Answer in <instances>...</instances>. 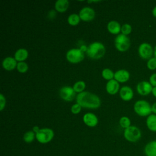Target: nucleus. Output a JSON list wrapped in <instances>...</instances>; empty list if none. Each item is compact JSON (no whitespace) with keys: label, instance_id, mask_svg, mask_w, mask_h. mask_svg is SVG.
I'll use <instances>...</instances> for the list:
<instances>
[{"label":"nucleus","instance_id":"nucleus-5","mask_svg":"<svg viewBox=\"0 0 156 156\" xmlns=\"http://www.w3.org/2000/svg\"><path fill=\"white\" fill-rule=\"evenodd\" d=\"M115 46L119 51H126L130 46V38L122 34H118L115 39Z\"/></svg>","mask_w":156,"mask_h":156},{"label":"nucleus","instance_id":"nucleus-13","mask_svg":"<svg viewBox=\"0 0 156 156\" xmlns=\"http://www.w3.org/2000/svg\"><path fill=\"white\" fill-rule=\"evenodd\" d=\"M114 78L118 82L124 83L127 82L130 78V73L126 69H119L115 73Z\"/></svg>","mask_w":156,"mask_h":156},{"label":"nucleus","instance_id":"nucleus-35","mask_svg":"<svg viewBox=\"0 0 156 156\" xmlns=\"http://www.w3.org/2000/svg\"><path fill=\"white\" fill-rule=\"evenodd\" d=\"M152 13L153 16L156 18V5L153 8V9L152 10Z\"/></svg>","mask_w":156,"mask_h":156},{"label":"nucleus","instance_id":"nucleus-33","mask_svg":"<svg viewBox=\"0 0 156 156\" xmlns=\"http://www.w3.org/2000/svg\"><path fill=\"white\" fill-rule=\"evenodd\" d=\"M152 112L153 114L156 115V102L152 105Z\"/></svg>","mask_w":156,"mask_h":156},{"label":"nucleus","instance_id":"nucleus-36","mask_svg":"<svg viewBox=\"0 0 156 156\" xmlns=\"http://www.w3.org/2000/svg\"><path fill=\"white\" fill-rule=\"evenodd\" d=\"M40 129H39V127H38V126H34V128H33V131L36 133L37 132L39 131Z\"/></svg>","mask_w":156,"mask_h":156},{"label":"nucleus","instance_id":"nucleus-12","mask_svg":"<svg viewBox=\"0 0 156 156\" xmlns=\"http://www.w3.org/2000/svg\"><path fill=\"white\" fill-rule=\"evenodd\" d=\"M119 96L123 101H130L133 97V90L129 86H123L119 90Z\"/></svg>","mask_w":156,"mask_h":156},{"label":"nucleus","instance_id":"nucleus-4","mask_svg":"<svg viewBox=\"0 0 156 156\" xmlns=\"http://www.w3.org/2000/svg\"><path fill=\"white\" fill-rule=\"evenodd\" d=\"M124 136L126 140L130 142H136L141 137V132L140 129L135 126H130L124 129Z\"/></svg>","mask_w":156,"mask_h":156},{"label":"nucleus","instance_id":"nucleus-24","mask_svg":"<svg viewBox=\"0 0 156 156\" xmlns=\"http://www.w3.org/2000/svg\"><path fill=\"white\" fill-rule=\"evenodd\" d=\"M115 73L113 72V71L109 68H104L102 71V76L103 78H104L105 80H110L112 79H113Z\"/></svg>","mask_w":156,"mask_h":156},{"label":"nucleus","instance_id":"nucleus-37","mask_svg":"<svg viewBox=\"0 0 156 156\" xmlns=\"http://www.w3.org/2000/svg\"><path fill=\"white\" fill-rule=\"evenodd\" d=\"M154 57L156 58V45L154 48Z\"/></svg>","mask_w":156,"mask_h":156},{"label":"nucleus","instance_id":"nucleus-19","mask_svg":"<svg viewBox=\"0 0 156 156\" xmlns=\"http://www.w3.org/2000/svg\"><path fill=\"white\" fill-rule=\"evenodd\" d=\"M146 124L149 130L156 132V115L151 114L149 115L146 118Z\"/></svg>","mask_w":156,"mask_h":156},{"label":"nucleus","instance_id":"nucleus-25","mask_svg":"<svg viewBox=\"0 0 156 156\" xmlns=\"http://www.w3.org/2000/svg\"><path fill=\"white\" fill-rule=\"evenodd\" d=\"M35 137V133L33 130L26 132L23 136V140L26 143H31Z\"/></svg>","mask_w":156,"mask_h":156},{"label":"nucleus","instance_id":"nucleus-18","mask_svg":"<svg viewBox=\"0 0 156 156\" xmlns=\"http://www.w3.org/2000/svg\"><path fill=\"white\" fill-rule=\"evenodd\" d=\"M107 30L112 34H118L121 29L120 24L115 20H112L107 24Z\"/></svg>","mask_w":156,"mask_h":156},{"label":"nucleus","instance_id":"nucleus-15","mask_svg":"<svg viewBox=\"0 0 156 156\" xmlns=\"http://www.w3.org/2000/svg\"><path fill=\"white\" fill-rule=\"evenodd\" d=\"M106 91L110 94H115L119 90V83L115 79L108 80L106 84Z\"/></svg>","mask_w":156,"mask_h":156},{"label":"nucleus","instance_id":"nucleus-31","mask_svg":"<svg viewBox=\"0 0 156 156\" xmlns=\"http://www.w3.org/2000/svg\"><path fill=\"white\" fill-rule=\"evenodd\" d=\"M6 100L2 94H0V110L2 111L5 106Z\"/></svg>","mask_w":156,"mask_h":156},{"label":"nucleus","instance_id":"nucleus-10","mask_svg":"<svg viewBox=\"0 0 156 156\" xmlns=\"http://www.w3.org/2000/svg\"><path fill=\"white\" fill-rule=\"evenodd\" d=\"M136 91L141 96H147L152 93L153 87L149 81L143 80L136 85Z\"/></svg>","mask_w":156,"mask_h":156},{"label":"nucleus","instance_id":"nucleus-11","mask_svg":"<svg viewBox=\"0 0 156 156\" xmlns=\"http://www.w3.org/2000/svg\"><path fill=\"white\" fill-rule=\"evenodd\" d=\"M79 15L80 20L84 21H90L95 17V12L90 7H84L79 12Z\"/></svg>","mask_w":156,"mask_h":156},{"label":"nucleus","instance_id":"nucleus-14","mask_svg":"<svg viewBox=\"0 0 156 156\" xmlns=\"http://www.w3.org/2000/svg\"><path fill=\"white\" fill-rule=\"evenodd\" d=\"M83 121L89 127H94L98 123V118L94 113H87L83 115Z\"/></svg>","mask_w":156,"mask_h":156},{"label":"nucleus","instance_id":"nucleus-2","mask_svg":"<svg viewBox=\"0 0 156 156\" xmlns=\"http://www.w3.org/2000/svg\"><path fill=\"white\" fill-rule=\"evenodd\" d=\"M86 52L90 58L97 60L104 55L105 53V48L101 42L94 41L90 44L87 48Z\"/></svg>","mask_w":156,"mask_h":156},{"label":"nucleus","instance_id":"nucleus-27","mask_svg":"<svg viewBox=\"0 0 156 156\" xmlns=\"http://www.w3.org/2000/svg\"><path fill=\"white\" fill-rule=\"evenodd\" d=\"M28 65L25 62H20L17 63L16 69L18 71L21 73H26L28 70Z\"/></svg>","mask_w":156,"mask_h":156},{"label":"nucleus","instance_id":"nucleus-17","mask_svg":"<svg viewBox=\"0 0 156 156\" xmlns=\"http://www.w3.org/2000/svg\"><path fill=\"white\" fill-rule=\"evenodd\" d=\"M144 152L146 156H156V140L148 142L144 146Z\"/></svg>","mask_w":156,"mask_h":156},{"label":"nucleus","instance_id":"nucleus-30","mask_svg":"<svg viewBox=\"0 0 156 156\" xmlns=\"http://www.w3.org/2000/svg\"><path fill=\"white\" fill-rule=\"evenodd\" d=\"M82 107L77 103L74 104L71 108V111L73 114H78L81 111Z\"/></svg>","mask_w":156,"mask_h":156},{"label":"nucleus","instance_id":"nucleus-16","mask_svg":"<svg viewBox=\"0 0 156 156\" xmlns=\"http://www.w3.org/2000/svg\"><path fill=\"white\" fill-rule=\"evenodd\" d=\"M17 63H18L14 57H7L3 60L2 65L3 68H4L5 70L12 71L16 67Z\"/></svg>","mask_w":156,"mask_h":156},{"label":"nucleus","instance_id":"nucleus-6","mask_svg":"<svg viewBox=\"0 0 156 156\" xmlns=\"http://www.w3.org/2000/svg\"><path fill=\"white\" fill-rule=\"evenodd\" d=\"M54 136V131L49 128L40 129L38 132L35 133L37 140L40 143H47L51 141Z\"/></svg>","mask_w":156,"mask_h":156},{"label":"nucleus","instance_id":"nucleus-34","mask_svg":"<svg viewBox=\"0 0 156 156\" xmlns=\"http://www.w3.org/2000/svg\"><path fill=\"white\" fill-rule=\"evenodd\" d=\"M152 95H153L155 98H156V87H153L152 91Z\"/></svg>","mask_w":156,"mask_h":156},{"label":"nucleus","instance_id":"nucleus-21","mask_svg":"<svg viewBox=\"0 0 156 156\" xmlns=\"http://www.w3.org/2000/svg\"><path fill=\"white\" fill-rule=\"evenodd\" d=\"M69 4L68 0H57L55 3V9L59 12H64L68 9Z\"/></svg>","mask_w":156,"mask_h":156},{"label":"nucleus","instance_id":"nucleus-3","mask_svg":"<svg viewBox=\"0 0 156 156\" xmlns=\"http://www.w3.org/2000/svg\"><path fill=\"white\" fill-rule=\"evenodd\" d=\"M134 112L139 116L145 117L152 114V105L150 103L143 99L136 101L133 105Z\"/></svg>","mask_w":156,"mask_h":156},{"label":"nucleus","instance_id":"nucleus-29","mask_svg":"<svg viewBox=\"0 0 156 156\" xmlns=\"http://www.w3.org/2000/svg\"><path fill=\"white\" fill-rule=\"evenodd\" d=\"M147 68L150 70H155L156 69V58L151 57L147 61Z\"/></svg>","mask_w":156,"mask_h":156},{"label":"nucleus","instance_id":"nucleus-7","mask_svg":"<svg viewBox=\"0 0 156 156\" xmlns=\"http://www.w3.org/2000/svg\"><path fill=\"white\" fill-rule=\"evenodd\" d=\"M84 52L80 49L73 48L68 50L66 54V58L72 63H77L84 59Z\"/></svg>","mask_w":156,"mask_h":156},{"label":"nucleus","instance_id":"nucleus-22","mask_svg":"<svg viewBox=\"0 0 156 156\" xmlns=\"http://www.w3.org/2000/svg\"><path fill=\"white\" fill-rule=\"evenodd\" d=\"M80 18L78 14L72 13L70 14L68 17V22L71 26H76L80 22Z\"/></svg>","mask_w":156,"mask_h":156},{"label":"nucleus","instance_id":"nucleus-8","mask_svg":"<svg viewBox=\"0 0 156 156\" xmlns=\"http://www.w3.org/2000/svg\"><path fill=\"white\" fill-rule=\"evenodd\" d=\"M138 52L141 58L148 60L154 55V48L150 43L144 42L140 44Z\"/></svg>","mask_w":156,"mask_h":156},{"label":"nucleus","instance_id":"nucleus-1","mask_svg":"<svg viewBox=\"0 0 156 156\" xmlns=\"http://www.w3.org/2000/svg\"><path fill=\"white\" fill-rule=\"evenodd\" d=\"M76 102L82 107L96 109L100 107L101 101L99 96L88 91H83L76 96Z\"/></svg>","mask_w":156,"mask_h":156},{"label":"nucleus","instance_id":"nucleus-20","mask_svg":"<svg viewBox=\"0 0 156 156\" xmlns=\"http://www.w3.org/2000/svg\"><path fill=\"white\" fill-rule=\"evenodd\" d=\"M29 53L27 49L24 48H20L16 50L14 54V58L16 61L24 62L28 57Z\"/></svg>","mask_w":156,"mask_h":156},{"label":"nucleus","instance_id":"nucleus-9","mask_svg":"<svg viewBox=\"0 0 156 156\" xmlns=\"http://www.w3.org/2000/svg\"><path fill=\"white\" fill-rule=\"evenodd\" d=\"M60 98L66 101H73L76 96V92L73 87L70 86L62 87L59 90Z\"/></svg>","mask_w":156,"mask_h":156},{"label":"nucleus","instance_id":"nucleus-23","mask_svg":"<svg viewBox=\"0 0 156 156\" xmlns=\"http://www.w3.org/2000/svg\"><path fill=\"white\" fill-rule=\"evenodd\" d=\"M85 87H86L85 83L82 80H79L74 83L73 88L76 93H80L83 91L84 89L85 88Z\"/></svg>","mask_w":156,"mask_h":156},{"label":"nucleus","instance_id":"nucleus-32","mask_svg":"<svg viewBox=\"0 0 156 156\" xmlns=\"http://www.w3.org/2000/svg\"><path fill=\"white\" fill-rule=\"evenodd\" d=\"M149 82L153 87H156V73H153L150 76Z\"/></svg>","mask_w":156,"mask_h":156},{"label":"nucleus","instance_id":"nucleus-28","mask_svg":"<svg viewBox=\"0 0 156 156\" xmlns=\"http://www.w3.org/2000/svg\"><path fill=\"white\" fill-rule=\"evenodd\" d=\"M132 30V28L131 25L128 23H125L122 25L121 32V34L125 35H128L131 33Z\"/></svg>","mask_w":156,"mask_h":156},{"label":"nucleus","instance_id":"nucleus-26","mask_svg":"<svg viewBox=\"0 0 156 156\" xmlns=\"http://www.w3.org/2000/svg\"><path fill=\"white\" fill-rule=\"evenodd\" d=\"M119 125L121 127L124 128V129L128 128L131 125L130 119L127 116H122L119 119Z\"/></svg>","mask_w":156,"mask_h":156}]
</instances>
